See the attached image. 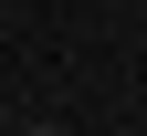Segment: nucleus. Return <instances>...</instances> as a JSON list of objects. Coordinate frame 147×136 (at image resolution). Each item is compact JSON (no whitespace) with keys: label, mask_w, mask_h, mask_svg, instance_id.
I'll list each match as a JSON object with an SVG mask.
<instances>
[{"label":"nucleus","mask_w":147,"mask_h":136,"mask_svg":"<svg viewBox=\"0 0 147 136\" xmlns=\"http://www.w3.org/2000/svg\"><path fill=\"white\" fill-rule=\"evenodd\" d=\"M32 136H63V126H32Z\"/></svg>","instance_id":"obj_1"}]
</instances>
